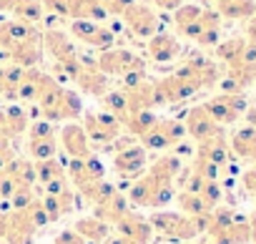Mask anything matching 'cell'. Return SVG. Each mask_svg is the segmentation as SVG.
<instances>
[{
	"label": "cell",
	"mask_w": 256,
	"mask_h": 244,
	"mask_svg": "<svg viewBox=\"0 0 256 244\" xmlns=\"http://www.w3.org/2000/svg\"><path fill=\"white\" fill-rule=\"evenodd\" d=\"M154 3L161 6V8H168V11H171V8H178V6H181V0H154Z\"/></svg>",
	"instance_id": "obj_27"
},
{
	"label": "cell",
	"mask_w": 256,
	"mask_h": 244,
	"mask_svg": "<svg viewBox=\"0 0 256 244\" xmlns=\"http://www.w3.org/2000/svg\"><path fill=\"white\" fill-rule=\"evenodd\" d=\"M251 161H256V149H254V156H251Z\"/></svg>",
	"instance_id": "obj_32"
},
{
	"label": "cell",
	"mask_w": 256,
	"mask_h": 244,
	"mask_svg": "<svg viewBox=\"0 0 256 244\" xmlns=\"http://www.w3.org/2000/svg\"><path fill=\"white\" fill-rule=\"evenodd\" d=\"M60 146L70 159H88L90 156V141L80 124H66L60 129Z\"/></svg>",
	"instance_id": "obj_10"
},
{
	"label": "cell",
	"mask_w": 256,
	"mask_h": 244,
	"mask_svg": "<svg viewBox=\"0 0 256 244\" xmlns=\"http://www.w3.org/2000/svg\"><path fill=\"white\" fill-rule=\"evenodd\" d=\"M10 161H13V156H0V171H3V169H6Z\"/></svg>",
	"instance_id": "obj_29"
},
{
	"label": "cell",
	"mask_w": 256,
	"mask_h": 244,
	"mask_svg": "<svg viewBox=\"0 0 256 244\" xmlns=\"http://www.w3.org/2000/svg\"><path fill=\"white\" fill-rule=\"evenodd\" d=\"M10 201H13V206H16V211H23V209H28L33 201H36V194H33V186H18L16 191H13V196H10Z\"/></svg>",
	"instance_id": "obj_22"
},
{
	"label": "cell",
	"mask_w": 256,
	"mask_h": 244,
	"mask_svg": "<svg viewBox=\"0 0 256 244\" xmlns=\"http://www.w3.org/2000/svg\"><path fill=\"white\" fill-rule=\"evenodd\" d=\"M146 164H148L146 149H144V146H136V144L116 151V156H113V169H116V174H120L123 179H136V176L146 169Z\"/></svg>",
	"instance_id": "obj_8"
},
{
	"label": "cell",
	"mask_w": 256,
	"mask_h": 244,
	"mask_svg": "<svg viewBox=\"0 0 256 244\" xmlns=\"http://www.w3.org/2000/svg\"><path fill=\"white\" fill-rule=\"evenodd\" d=\"M184 126H186V136H191L196 144L201 141H208L214 136H221L224 134V126H218L216 121L208 116V111L204 106H194L186 118H184Z\"/></svg>",
	"instance_id": "obj_7"
},
{
	"label": "cell",
	"mask_w": 256,
	"mask_h": 244,
	"mask_svg": "<svg viewBox=\"0 0 256 244\" xmlns=\"http://www.w3.org/2000/svg\"><path fill=\"white\" fill-rule=\"evenodd\" d=\"M36 164V179L46 186L48 181L53 179H60L63 176V166L58 164V159H48V161H33Z\"/></svg>",
	"instance_id": "obj_20"
},
{
	"label": "cell",
	"mask_w": 256,
	"mask_h": 244,
	"mask_svg": "<svg viewBox=\"0 0 256 244\" xmlns=\"http://www.w3.org/2000/svg\"><path fill=\"white\" fill-rule=\"evenodd\" d=\"M201 106L208 111V116L216 121L218 126L234 124V121L241 118L246 113V108H248L246 106V98L241 93H224V96H216V98H211V101H206Z\"/></svg>",
	"instance_id": "obj_5"
},
{
	"label": "cell",
	"mask_w": 256,
	"mask_h": 244,
	"mask_svg": "<svg viewBox=\"0 0 256 244\" xmlns=\"http://www.w3.org/2000/svg\"><path fill=\"white\" fill-rule=\"evenodd\" d=\"M156 113L154 111H136V113H128V118H126V129L131 131V136H146L154 126H156Z\"/></svg>",
	"instance_id": "obj_17"
},
{
	"label": "cell",
	"mask_w": 256,
	"mask_h": 244,
	"mask_svg": "<svg viewBox=\"0 0 256 244\" xmlns=\"http://www.w3.org/2000/svg\"><path fill=\"white\" fill-rule=\"evenodd\" d=\"M148 224L154 231L164 234L166 239H171L176 244V241L196 239L198 234H204L206 224H208V214L206 216H186L178 211H156L148 219Z\"/></svg>",
	"instance_id": "obj_1"
},
{
	"label": "cell",
	"mask_w": 256,
	"mask_h": 244,
	"mask_svg": "<svg viewBox=\"0 0 256 244\" xmlns=\"http://www.w3.org/2000/svg\"><path fill=\"white\" fill-rule=\"evenodd\" d=\"M196 156H201V159L216 164V166L224 169V171L228 169V164H231V159H234L231 146H228V139H226L224 134H221V136H214V139H208V141H201L198 149H196Z\"/></svg>",
	"instance_id": "obj_11"
},
{
	"label": "cell",
	"mask_w": 256,
	"mask_h": 244,
	"mask_svg": "<svg viewBox=\"0 0 256 244\" xmlns=\"http://www.w3.org/2000/svg\"><path fill=\"white\" fill-rule=\"evenodd\" d=\"M6 88V68H0V93Z\"/></svg>",
	"instance_id": "obj_30"
},
{
	"label": "cell",
	"mask_w": 256,
	"mask_h": 244,
	"mask_svg": "<svg viewBox=\"0 0 256 244\" xmlns=\"http://www.w3.org/2000/svg\"><path fill=\"white\" fill-rule=\"evenodd\" d=\"M186 139V126L178 118H158L156 126L144 136V149L166 151L171 146H178Z\"/></svg>",
	"instance_id": "obj_4"
},
{
	"label": "cell",
	"mask_w": 256,
	"mask_h": 244,
	"mask_svg": "<svg viewBox=\"0 0 256 244\" xmlns=\"http://www.w3.org/2000/svg\"><path fill=\"white\" fill-rule=\"evenodd\" d=\"M13 11H16L20 18H26V21H38L43 6H40V0H16Z\"/></svg>",
	"instance_id": "obj_21"
},
{
	"label": "cell",
	"mask_w": 256,
	"mask_h": 244,
	"mask_svg": "<svg viewBox=\"0 0 256 244\" xmlns=\"http://www.w3.org/2000/svg\"><path fill=\"white\" fill-rule=\"evenodd\" d=\"M244 118H246V126H251V129H256V106H254V108H246V113H244Z\"/></svg>",
	"instance_id": "obj_26"
},
{
	"label": "cell",
	"mask_w": 256,
	"mask_h": 244,
	"mask_svg": "<svg viewBox=\"0 0 256 244\" xmlns=\"http://www.w3.org/2000/svg\"><path fill=\"white\" fill-rule=\"evenodd\" d=\"M0 156H16L13 149H10V139L0 134Z\"/></svg>",
	"instance_id": "obj_25"
},
{
	"label": "cell",
	"mask_w": 256,
	"mask_h": 244,
	"mask_svg": "<svg viewBox=\"0 0 256 244\" xmlns=\"http://www.w3.org/2000/svg\"><path fill=\"white\" fill-rule=\"evenodd\" d=\"M73 33H76L78 41H86V43H90L96 48H103V51L113 46V33L108 28H100V26L90 23V21H76Z\"/></svg>",
	"instance_id": "obj_12"
},
{
	"label": "cell",
	"mask_w": 256,
	"mask_h": 244,
	"mask_svg": "<svg viewBox=\"0 0 256 244\" xmlns=\"http://www.w3.org/2000/svg\"><path fill=\"white\" fill-rule=\"evenodd\" d=\"M148 51H151V56H154L158 63H166V61H174V58L178 56L181 46H178V41L171 38V36H154Z\"/></svg>",
	"instance_id": "obj_16"
},
{
	"label": "cell",
	"mask_w": 256,
	"mask_h": 244,
	"mask_svg": "<svg viewBox=\"0 0 256 244\" xmlns=\"http://www.w3.org/2000/svg\"><path fill=\"white\" fill-rule=\"evenodd\" d=\"M116 236L108 239V244H148L154 236V229L148 224V219H144L136 211H126L118 221H116Z\"/></svg>",
	"instance_id": "obj_3"
},
{
	"label": "cell",
	"mask_w": 256,
	"mask_h": 244,
	"mask_svg": "<svg viewBox=\"0 0 256 244\" xmlns=\"http://www.w3.org/2000/svg\"><path fill=\"white\" fill-rule=\"evenodd\" d=\"M13 6H16V0H0V11H8Z\"/></svg>",
	"instance_id": "obj_28"
},
{
	"label": "cell",
	"mask_w": 256,
	"mask_h": 244,
	"mask_svg": "<svg viewBox=\"0 0 256 244\" xmlns=\"http://www.w3.org/2000/svg\"><path fill=\"white\" fill-rule=\"evenodd\" d=\"M120 121L106 111L100 113H86V124H83V131L88 136V141H96V144H103V146H110L118 134H120Z\"/></svg>",
	"instance_id": "obj_6"
},
{
	"label": "cell",
	"mask_w": 256,
	"mask_h": 244,
	"mask_svg": "<svg viewBox=\"0 0 256 244\" xmlns=\"http://www.w3.org/2000/svg\"><path fill=\"white\" fill-rule=\"evenodd\" d=\"M176 201H178L181 214H186V216H206V214L214 211V209H211L198 194H194V191H181V194H176Z\"/></svg>",
	"instance_id": "obj_18"
},
{
	"label": "cell",
	"mask_w": 256,
	"mask_h": 244,
	"mask_svg": "<svg viewBox=\"0 0 256 244\" xmlns=\"http://www.w3.org/2000/svg\"><path fill=\"white\" fill-rule=\"evenodd\" d=\"M28 154H30V161H48L58 156V131L50 121L43 118L30 126Z\"/></svg>",
	"instance_id": "obj_2"
},
{
	"label": "cell",
	"mask_w": 256,
	"mask_h": 244,
	"mask_svg": "<svg viewBox=\"0 0 256 244\" xmlns=\"http://www.w3.org/2000/svg\"><path fill=\"white\" fill-rule=\"evenodd\" d=\"M126 21H128V26L134 28V33L136 36H141V38H154L156 36V16L148 11V8H144V6H131L126 13Z\"/></svg>",
	"instance_id": "obj_13"
},
{
	"label": "cell",
	"mask_w": 256,
	"mask_h": 244,
	"mask_svg": "<svg viewBox=\"0 0 256 244\" xmlns=\"http://www.w3.org/2000/svg\"><path fill=\"white\" fill-rule=\"evenodd\" d=\"M28 129V113L18 106H8L6 111H0V134L16 139L18 134H23Z\"/></svg>",
	"instance_id": "obj_14"
},
{
	"label": "cell",
	"mask_w": 256,
	"mask_h": 244,
	"mask_svg": "<svg viewBox=\"0 0 256 244\" xmlns=\"http://www.w3.org/2000/svg\"><path fill=\"white\" fill-rule=\"evenodd\" d=\"M248 241H254V244H256V226H251V239H248Z\"/></svg>",
	"instance_id": "obj_31"
},
{
	"label": "cell",
	"mask_w": 256,
	"mask_h": 244,
	"mask_svg": "<svg viewBox=\"0 0 256 244\" xmlns=\"http://www.w3.org/2000/svg\"><path fill=\"white\" fill-rule=\"evenodd\" d=\"M103 108H106V113L116 116V118L120 121V124H126V118H128V103H126L123 91L106 93V96H103Z\"/></svg>",
	"instance_id": "obj_19"
},
{
	"label": "cell",
	"mask_w": 256,
	"mask_h": 244,
	"mask_svg": "<svg viewBox=\"0 0 256 244\" xmlns=\"http://www.w3.org/2000/svg\"><path fill=\"white\" fill-rule=\"evenodd\" d=\"M73 231H76L83 241H103V239H108V234H110V224H106V221L90 216V219H80Z\"/></svg>",
	"instance_id": "obj_15"
},
{
	"label": "cell",
	"mask_w": 256,
	"mask_h": 244,
	"mask_svg": "<svg viewBox=\"0 0 256 244\" xmlns=\"http://www.w3.org/2000/svg\"><path fill=\"white\" fill-rule=\"evenodd\" d=\"M98 71L100 73H120V76H128V73H136V71H144V61L128 51H106L100 58H98Z\"/></svg>",
	"instance_id": "obj_9"
},
{
	"label": "cell",
	"mask_w": 256,
	"mask_h": 244,
	"mask_svg": "<svg viewBox=\"0 0 256 244\" xmlns=\"http://www.w3.org/2000/svg\"><path fill=\"white\" fill-rule=\"evenodd\" d=\"M50 244H86L73 229H68V231H60L58 236H56V241H50Z\"/></svg>",
	"instance_id": "obj_23"
},
{
	"label": "cell",
	"mask_w": 256,
	"mask_h": 244,
	"mask_svg": "<svg viewBox=\"0 0 256 244\" xmlns=\"http://www.w3.org/2000/svg\"><path fill=\"white\" fill-rule=\"evenodd\" d=\"M241 184L248 194H256V166H251L244 176H241Z\"/></svg>",
	"instance_id": "obj_24"
}]
</instances>
